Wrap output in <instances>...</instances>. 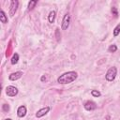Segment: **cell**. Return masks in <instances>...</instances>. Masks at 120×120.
<instances>
[{"label": "cell", "instance_id": "obj_16", "mask_svg": "<svg viewBox=\"0 0 120 120\" xmlns=\"http://www.w3.org/2000/svg\"><path fill=\"white\" fill-rule=\"evenodd\" d=\"M108 51L110 52H115L116 51H117V47H116V45H111L110 47H109V49H108Z\"/></svg>", "mask_w": 120, "mask_h": 120}, {"label": "cell", "instance_id": "obj_5", "mask_svg": "<svg viewBox=\"0 0 120 120\" xmlns=\"http://www.w3.org/2000/svg\"><path fill=\"white\" fill-rule=\"evenodd\" d=\"M6 94L8 96V97H15L17 94H18V89L15 87V86H12V85H9L6 88Z\"/></svg>", "mask_w": 120, "mask_h": 120}, {"label": "cell", "instance_id": "obj_3", "mask_svg": "<svg viewBox=\"0 0 120 120\" xmlns=\"http://www.w3.org/2000/svg\"><path fill=\"white\" fill-rule=\"evenodd\" d=\"M18 5H19V2L17 0H12L10 2V7H9V15L11 17H13L17 11V8H18Z\"/></svg>", "mask_w": 120, "mask_h": 120}, {"label": "cell", "instance_id": "obj_1", "mask_svg": "<svg viewBox=\"0 0 120 120\" xmlns=\"http://www.w3.org/2000/svg\"><path fill=\"white\" fill-rule=\"evenodd\" d=\"M77 77H78L77 72L68 71V72H66V73L60 75L57 79V82H59L60 84H68V83H70L73 81H75L77 79Z\"/></svg>", "mask_w": 120, "mask_h": 120}, {"label": "cell", "instance_id": "obj_14", "mask_svg": "<svg viewBox=\"0 0 120 120\" xmlns=\"http://www.w3.org/2000/svg\"><path fill=\"white\" fill-rule=\"evenodd\" d=\"M37 3H38V1H30V2L28 3V8H27V9H28V10H32V9L35 8V6L37 5Z\"/></svg>", "mask_w": 120, "mask_h": 120}, {"label": "cell", "instance_id": "obj_22", "mask_svg": "<svg viewBox=\"0 0 120 120\" xmlns=\"http://www.w3.org/2000/svg\"><path fill=\"white\" fill-rule=\"evenodd\" d=\"M4 120H11L10 118H7V119H4Z\"/></svg>", "mask_w": 120, "mask_h": 120}, {"label": "cell", "instance_id": "obj_6", "mask_svg": "<svg viewBox=\"0 0 120 120\" xmlns=\"http://www.w3.org/2000/svg\"><path fill=\"white\" fill-rule=\"evenodd\" d=\"M97 108V105H96V103L94 102V101H92V100H88V101H86L85 103H84V109L86 110V111H93V110H95Z\"/></svg>", "mask_w": 120, "mask_h": 120}, {"label": "cell", "instance_id": "obj_15", "mask_svg": "<svg viewBox=\"0 0 120 120\" xmlns=\"http://www.w3.org/2000/svg\"><path fill=\"white\" fill-rule=\"evenodd\" d=\"M119 33H120V23H118V24L115 26V28L113 29V36L116 37V36L119 35Z\"/></svg>", "mask_w": 120, "mask_h": 120}, {"label": "cell", "instance_id": "obj_7", "mask_svg": "<svg viewBox=\"0 0 120 120\" xmlns=\"http://www.w3.org/2000/svg\"><path fill=\"white\" fill-rule=\"evenodd\" d=\"M49 111H50V107H44V108H41L40 110H38V112H37V113H36V116L38 117V118H40V117H42V116H44L45 114H47V112H49Z\"/></svg>", "mask_w": 120, "mask_h": 120}, {"label": "cell", "instance_id": "obj_8", "mask_svg": "<svg viewBox=\"0 0 120 120\" xmlns=\"http://www.w3.org/2000/svg\"><path fill=\"white\" fill-rule=\"evenodd\" d=\"M22 76V71H16V72L11 73V74L8 76V79H9L10 81H16V80L20 79Z\"/></svg>", "mask_w": 120, "mask_h": 120}, {"label": "cell", "instance_id": "obj_17", "mask_svg": "<svg viewBox=\"0 0 120 120\" xmlns=\"http://www.w3.org/2000/svg\"><path fill=\"white\" fill-rule=\"evenodd\" d=\"M91 94H92V96L93 97H96V98H98V97H100V92L99 91H98V90H92L91 91Z\"/></svg>", "mask_w": 120, "mask_h": 120}, {"label": "cell", "instance_id": "obj_11", "mask_svg": "<svg viewBox=\"0 0 120 120\" xmlns=\"http://www.w3.org/2000/svg\"><path fill=\"white\" fill-rule=\"evenodd\" d=\"M55 15H56V13H55L54 10H52V11H51V12L49 13V15H48V20H49V22H50L51 23H52V22H54Z\"/></svg>", "mask_w": 120, "mask_h": 120}, {"label": "cell", "instance_id": "obj_20", "mask_svg": "<svg viewBox=\"0 0 120 120\" xmlns=\"http://www.w3.org/2000/svg\"><path fill=\"white\" fill-rule=\"evenodd\" d=\"M55 36H56V39H57V41H60L61 35L59 34V29H58V28H56V29H55Z\"/></svg>", "mask_w": 120, "mask_h": 120}, {"label": "cell", "instance_id": "obj_21", "mask_svg": "<svg viewBox=\"0 0 120 120\" xmlns=\"http://www.w3.org/2000/svg\"><path fill=\"white\" fill-rule=\"evenodd\" d=\"M40 80H41V82H47L48 81V77L45 76V75H43V76H41Z\"/></svg>", "mask_w": 120, "mask_h": 120}, {"label": "cell", "instance_id": "obj_9", "mask_svg": "<svg viewBox=\"0 0 120 120\" xmlns=\"http://www.w3.org/2000/svg\"><path fill=\"white\" fill-rule=\"evenodd\" d=\"M26 114V107L25 106H20L17 110V115L19 117H24Z\"/></svg>", "mask_w": 120, "mask_h": 120}, {"label": "cell", "instance_id": "obj_2", "mask_svg": "<svg viewBox=\"0 0 120 120\" xmlns=\"http://www.w3.org/2000/svg\"><path fill=\"white\" fill-rule=\"evenodd\" d=\"M116 73H117V69H116L115 67L110 68L108 69V71L106 72V75H105L106 80L109 81V82L113 81V80L115 79V77H116Z\"/></svg>", "mask_w": 120, "mask_h": 120}, {"label": "cell", "instance_id": "obj_19", "mask_svg": "<svg viewBox=\"0 0 120 120\" xmlns=\"http://www.w3.org/2000/svg\"><path fill=\"white\" fill-rule=\"evenodd\" d=\"M2 109H3V111H4V112H8L9 111V105H8V104H3Z\"/></svg>", "mask_w": 120, "mask_h": 120}, {"label": "cell", "instance_id": "obj_18", "mask_svg": "<svg viewBox=\"0 0 120 120\" xmlns=\"http://www.w3.org/2000/svg\"><path fill=\"white\" fill-rule=\"evenodd\" d=\"M112 15H113L114 17H117V16H118L117 8H114V7H112Z\"/></svg>", "mask_w": 120, "mask_h": 120}, {"label": "cell", "instance_id": "obj_13", "mask_svg": "<svg viewBox=\"0 0 120 120\" xmlns=\"http://www.w3.org/2000/svg\"><path fill=\"white\" fill-rule=\"evenodd\" d=\"M18 61H19V54L18 53H14L13 56H12V58H11V60H10L11 64L12 65H15V64L18 63Z\"/></svg>", "mask_w": 120, "mask_h": 120}, {"label": "cell", "instance_id": "obj_12", "mask_svg": "<svg viewBox=\"0 0 120 120\" xmlns=\"http://www.w3.org/2000/svg\"><path fill=\"white\" fill-rule=\"evenodd\" d=\"M12 52V41L10 40L8 45V48H7V52H6V56L8 57Z\"/></svg>", "mask_w": 120, "mask_h": 120}, {"label": "cell", "instance_id": "obj_10", "mask_svg": "<svg viewBox=\"0 0 120 120\" xmlns=\"http://www.w3.org/2000/svg\"><path fill=\"white\" fill-rule=\"evenodd\" d=\"M0 21L3 23H7L8 22V17L6 15V13L4 12V10H1L0 11Z\"/></svg>", "mask_w": 120, "mask_h": 120}, {"label": "cell", "instance_id": "obj_4", "mask_svg": "<svg viewBox=\"0 0 120 120\" xmlns=\"http://www.w3.org/2000/svg\"><path fill=\"white\" fill-rule=\"evenodd\" d=\"M69 22H70V15L68 13H67V14H65L63 21H62V25H61L62 30H67L69 26Z\"/></svg>", "mask_w": 120, "mask_h": 120}]
</instances>
